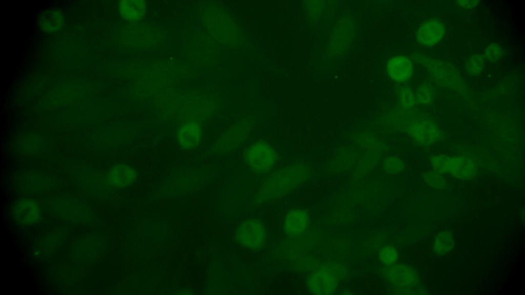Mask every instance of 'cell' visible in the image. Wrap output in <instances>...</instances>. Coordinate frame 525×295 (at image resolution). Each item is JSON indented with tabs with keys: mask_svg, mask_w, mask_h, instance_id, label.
<instances>
[{
	"mask_svg": "<svg viewBox=\"0 0 525 295\" xmlns=\"http://www.w3.org/2000/svg\"><path fill=\"white\" fill-rule=\"evenodd\" d=\"M310 170L301 163L293 164L272 173L263 182L255 197L256 204L282 197L305 182Z\"/></svg>",
	"mask_w": 525,
	"mask_h": 295,
	"instance_id": "obj_1",
	"label": "cell"
},
{
	"mask_svg": "<svg viewBox=\"0 0 525 295\" xmlns=\"http://www.w3.org/2000/svg\"><path fill=\"white\" fill-rule=\"evenodd\" d=\"M383 125L408 135L415 143L429 146L443 138V133L430 119L413 114L396 112L382 121Z\"/></svg>",
	"mask_w": 525,
	"mask_h": 295,
	"instance_id": "obj_2",
	"label": "cell"
},
{
	"mask_svg": "<svg viewBox=\"0 0 525 295\" xmlns=\"http://www.w3.org/2000/svg\"><path fill=\"white\" fill-rule=\"evenodd\" d=\"M412 58L426 69L438 85L455 90L463 95L467 94V85L460 72L453 65L422 54H416Z\"/></svg>",
	"mask_w": 525,
	"mask_h": 295,
	"instance_id": "obj_3",
	"label": "cell"
},
{
	"mask_svg": "<svg viewBox=\"0 0 525 295\" xmlns=\"http://www.w3.org/2000/svg\"><path fill=\"white\" fill-rule=\"evenodd\" d=\"M347 275L346 267L335 262L324 263L313 270L307 280V286L314 294L328 295L334 293Z\"/></svg>",
	"mask_w": 525,
	"mask_h": 295,
	"instance_id": "obj_4",
	"label": "cell"
},
{
	"mask_svg": "<svg viewBox=\"0 0 525 295\" xmlns=\"http://www.w3.org/2000/svg\"><path fill=\"white\" fill-rule=\"evenodd\" d=\"M382 273L385 279L398 290L407 294L427 293V289L423 286L418 272L407 264L396 262L385 266Z\"/></svg>",
	"mask_w": 525,
	"mask_h": 295,
	"instance_id": "obj_5",
	"label": "cell"
},
{
	"mask_svg": "<svg viewBox=\"0 0 525 295\" xmlns=\"http://www.w3.org/2000/svg\"><path fill=\"white\" fill-rule=\"evenodd\" d=\"M430 163L434 172L440 175L449 174L457 179L471 180L478 173L476 162L467 156L437 155L431 158Z\"/></svg>",
	"mask_w": 525,
	"mask_h": 295,
	"instance_id": "obj_6",
	"label": "cell"
},
{
	"mask_svg": "<svg viewBox=\"0 0 525 295\" xmlns=\"http://www.w3.org/2000/svg\"><path fill=\"white\" fill-rule=\"evenodd\" d=\"M355 142L365 150L355 171V176L360 177L374 168L387 146L374 135L367 132L357 135Z\"/></svg>",
	"mask_w": 525,
	"mask_h": 295,
	"instance_id": "obj_7",
	"label": "cell"
},
{
	"mask_svg": "<svg viewBox=\"0 0 525 295\" xmlns=\"http://www.w3.org/2000/svg\"><path fill=\"white\" fill-rule=\"evenodd\" d=\"M243 157L247 166L254 173L262 174L270 171L279 159L277 151L265 141H257L245 150Z\"/></svg>",
	"mask_w": 525,
	"mask_h": 295,
	"instance_id": "obj_8",
	"label": "cell"
},
{
	"mask_svg": "<svg viewBox=\"0 0 525 295\" xmlns=\"http://www.w3.org/2000/svg\"><path fill=\"white\" fill-rule=\"evenodd\" d=\"M234 237L239 244L252 250L260 248L265 243L267 230L264 224L258 219L243 221L236 228Z\"/></svg>",
	"mask_w": 525,
	"mask_h": 295,
	"instance_id": "obj_9",
	"label": "cell"
},
{
	"mask_svg": "<svg viewBox=\"0 0 525 295\" xmlns=\"http://www.w3.org/2000/svg\"><path fill=\"white\" fill-rule=\"evenodd\" d=\"M251 129V123L247 120L236 123L218 138L214 146L215 152L225 154L235 150L247 139Z\"/></svg>",
	"mask_w": 525,
	"mask_h": 295,
	"instance_id": "obj_10",
	"label": "cell"
},
{
	"mask_svg": "<svg viewBox=\"0 0 525 295\" xmlns=\"http://www.w3.org/2000/svg\"><path fill=\"white\" fill-rule=\"evenodd\" d=\"M354 31V23L350 18H340L334 26L328 41L329 54L338 55L345 52L351 43Z\"/></svg>",
	"mask_w": 525,
	"mask_h": 295,
	"instance_id": "obj_11",
	"label": "cell"
},
{
	"mask_svg": "<svg viewBox=\"0 0 525 295\" xmlns=\"http://www.w3.org/2000/svg\"><path fill=\"white\" fill-rule=\"evenodd\" d=\"M53 209L60 217L73 222L88 220L91 216L90 210L79 201L69 198H63L54 201Z\"/></svg>",
	"mask_w": 525,
	"mask_h": 295,
	"instance_id": "obj_12",
	"label": "cell"
},
{
	"mask_svg": "<svg viewBox=\"0 0 525 295\" xmlns=\"http://www.w3.org/2000/svg\"><path fill=\"white\" fill-rule=\"evenodd\" d=\"M203 137V129L199 122L189 121L180 125L176 132V139L178 145L185 150L197 148Z\"/></svg>",
	"mask_w": 525,
	"mask_h": 295,
	"instance_id": "obj_13",
	"label": "cell"
},
{
	"mask_svg": "<svg viewBox=\"0 0 525 295\" xmlns=\"http://www.w3.org/2000/svg\"><path fill=\"white\" fill-rule=\"evenodd\" d=\"M310 218L307 210L301 208H293L286 215L283 222V229L286 234L291 237L299 236L308 229Z\"/></svg>",
	"mask_w": 525,
	"mask_h": 295,
	"instance_id": "obj_14",
	"label": "cell"
},
{
	"mask_svg": "<svg viewBox=\"0 0 525 295\" xmlns=\"http://www.w3.org/2000/svg\"><path fill=\"white\" fill-rule=\"evenodd\" d=\"M445 33L444 25L440 21L430 19L420 25L416 32V39L421 45L431 47L440 41Z\"/></svg>",
	"mask_w": 525,
	"mask_h": 295,
	"instance_id": "obj_15",
	"label": "cell"
},
{
	"mask_svg": "<svg viewBox=\"0 0 525 295\" xmlns=\"http://www.w3.org/2000/svg\"><path fill=\"white\" fill-rule=\"evenodd\" d=\"M386 70L388 76L392 80L397 82H404L412 77L413 65L409 58L398 55L388 60Z\"/></svg>",
	"mask_w": 525,
	"mask_h": 295,
	"instance_id": "obj_16",
	"label": "cell"
},
{
	"mask_svg": "<svg viewBox=\"0 0 525 295\" xmlns=\"http://www.w3.org/2000/svg\"><path fill=\"white\" fill-rule=\"evenodd\" d=\"M13 214L16 220L25 225H30L38 221L41 214V207L37 202L30 198H23L15 204Z\"/></svg>",
	"mask_w": 525,
	"mask_h": 295,
	"instance_id": "obj_17",
	"label": "cell"
},
{
	"mask_svg": "<svg viewBox=\"0 0 525 295\" xmlns=\"http://www.w3.org/2000/svg\"><path fill=\"white\" fill-rule=\"evenodd\" d=\"M137 177V171L132 166L126 163H119L109 170L108 181L114 187L122 188L132 184Z\"/></svg>",
	"mask_w": 525,
	"mask_h": 295,
	"instance_id": "obj_18",
	"label": "cell"
},
{
	"mask_svg": "<svg viewBox=\"0 0 525 295\" xmlns=\"http://www.w3.org/2000/svg\"><path fill=\"white\" fill-rule=\"evenodd\" d=\"M118 10L126 20L135 22L140 19L146 11V4L141 0H123L118 3Z\"/></svg>",
	"mask_w": 525,
	"mask_h": 295,
	"instance_id": "obj_19",
	"label": "cell"
},
{
	"mask_svg": "<svg viewBox=\"0 0 525 295\" xmlns=\"http://www.w3.org/2000/svg\"><path fill=\"white\" fill-rule=\"evenodd\" d=\"M200 172L199 170H186L179 173L170 181L169 185L174 186L172 189H178V193L187 191L197 186V179Z\"/></svg>",
	"mask_w": 525,
	"mask_h": 295,
	"instance_id": "obj_20",
	"label": "cell"
},
{
	"mask_svg": "<svg viewBox=\"0 0 525 295\" xmlns=\"http://www.w3.org/2000/svg\"><path fill=\"white\" fill-rule=\"evenodd\" d=\"M455 246V239L453 233L449 230L439 232L435 237L433 243V250L439 256L450 253Z\"/></svg>",
	"mask_w": 525,
	"mask_h": 295,
	"instance_id": "obj_21",
	"label": "cell"
},
{
	"mask_svg": "<svg viewBox=\"0 0 525 295\" xmlns=\"http://www.w3.org/2000/svg\"><path fill=\"white\" fill-rule=\"evenodd\" d=\"M41 27L47 32H54L60 29L64 24V19L61 12L56 10H48L44 12L39 20Z\"/></svg>",
	"mask_w": 525,
	"mask_h": 295,
	"instance_id": "obj_22",
	"label": "cell"
},
{
	"mask_svg": "<svg viewBox=\"0 0 525 295\" xmlns=\"http://www.w3.org/2000/svg\"><path fill=\"white\" fill-rule=\"evenodd\" d=\"M357 156L350 150L341 151L334 159L332 168L339 171L351 168L356 161Z\"/></svg>",
	"mask_w": 525,
	"mask_h": 295,
	"instance_id": "obj_23",
	"label": "cell"
},
{
	"mask_svg": "<svg viewBox=\"0 0 525 295\" xmlns=\"http://www.w3.org/2000/svg\"><path fill=\"white\" fill-rule=\"evenodd\" d=\"M415 96L417 103L425 106H430L435 99V89L430 83L425 82L418 87Z\"/></svg>",
	"mask_w": 525,
	"mask_h": 295,
	"instance_id": "obj_24",
	"label": "cell"
},
{
	"mask_svg": "<svg viewBox=\"0 0 525 295\" xmlns=\"http://www.w3.org/2000/svg\"><path fill=\"white\" fill-rule=\"evenodd\" d=\"M383 171L390 175H397L405 168V163L399 157L389 156L385 158L382 163Z\"/></svg>",
	"mask_w": 525,
	"mask_h": 295,
	"instance_id": "obj_25",
	"label": "cell"
},
{
	"mask_svg": "<svg viewBox=\"0 0 525 295\" xmlns=\"http://www.w3.org/2000/svg\"><path fill=\"white\" fill-rule=\"evenodd\" d=\"M397 99L402 108L411 109L415 104V93L408 86L401 88L397 94Z\"/></svg>",
	"mask_w": 525,
	"mask_h": 295,
	"instance_id": "obj_26",
	"label": "cell"
},
{
	"mask_svg": "<svg viewBox=\"0 0 525 295\" xmlns=\"http://www.w3.org/2000/svg\"><path fill=\"white\" fill-rule=\"evenodd\" d=\"M378 257L379 261L385 266H388L397 262L398 254L394 247L390 245H387L382 246L379 249Z\"/></svg>",
	"mask_w": 525,
	"mask_h": 295,
	"instance_id": "obj_27",
	"label": "cell"
},
{
	"mask_svg": "<svg viewBox=\"0 0 525 295\" xmlns=\"http://www.w3.org/2000/svg\"><path fill=\"white\" fill-rule=\"evenodd\" d=\"M484 66V57L480 54L471 56L466 64L467 72L471 75L477 76L481 73Z\"/></svg>",
	"mask_w": 525,
	"mask_h": 295,
	"instance_id": "obj_28",
	"label": "cell"
},
{
	"mask_svg": "<svg viewBox=\"0 0 525 295\" xmlns=\"http://www.w3.org/2000/svg\"><path fill=\"white\" fill-rule=\"evenodd\" d=\"M423 179L427 185L436 189H442L446 187V181L440 174L433 171L423 174Z\"/></svg>",
	"mask_w": 525,
	"mask_h": 295,
	"instance_id": "obj_29",
	"label": "cell"
},
{
	"mask_svg": "<svg viewBox=\"0 0 525 295\" xmlns=\"http://www.w3.org/2000/svg\"><path fill=\"white\" fill-rule=\"evenodd\" d=\"M503 55L502 48L496 43L489 45L485 49L484 57L491 62L499 60Z\"/></svg>",
	"mask_w": 525,
	"mask_h": 295,
	"instance_id": "obj_30",
	"label": "cell"
},
{
	"mask_svg": "<svg viewBox=\"0 0 525 295\" xmlns=\"http://www.w3.org/2000/svg\"><path fill=\"white\" fill-rule=\"evenodd\" d=\"M457 4L465 9H471L476 6L479 3V1H458Z\"/></svg>",
	"mask_w": 525,
	"mask_h": 295,
	"instance_id": "obj_31",
	"label": "cell"
}]
</instances>
